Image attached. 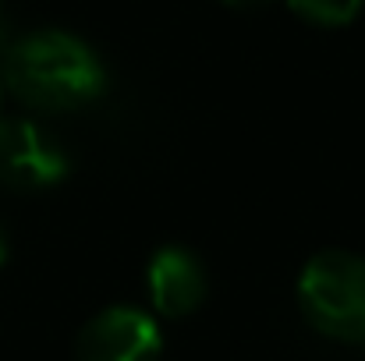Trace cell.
<instances>
[{
    "label": "cell",
    "instance_id": "cell-4",
    "mask_svg": "<svg viewBox=\"0 0 365 361\" xmlns=\"http://www.w3.org/2000/svg\"><path fill=\"white\" fill-rule=\"evenodd\" d=\"M68 174L64 149L25 117L0 120V181L18 192H39Z\"/></svg>",
    "mask_w": 365,
    "mask_h": 361
},
{
    "label": "cell",
    "instance_id": "cell-8",
    "mask_svg": "<svg viewBox=\"0 0 365 361\" xmlns=\"http://www.w3.org/2000/svg\"><path fill=\"white\" fill-rule=\"evenodd\" d=\"M4 258H7V238H4V231H0V266H4Z\"/></svg>",
    "mask_w": 365,
    "mask_h": 361
},
{
    "label": "cell",
    "instance_id": "cell-1",
    "mask_svg": "<svg viewBox=\"0 0 365 361\" xmlns=\"http://www.w3.org/2000/svg\"><path fill=\"white\" fill-rule=\"evenodd\" d=\"M4 78L11 93L36 110H75L107 89L96 50L61 28H39L11 43Z\"/></svg>",
    "mask_w": 365,
    "mask_h": 361
},
{
    "label": "cell",
    "instance_id": "cell-5",
    "mask_svg": "<svg viewBox=\"0 0 365 361\" xmlns=\"http://www.w3.org/2000/svg\"><path fill=\"white\" fill-rule=\"evenodd\" d=\"M145 283H149L153 308L167 319L192 315L206 298V269H202L199 255H192L181 244H167L149 258Z\"/></svg>",
    "mask_w": 365,
    "mask_h": 361
},
{
    "label": "cell",
    "instance_id": "cell-2",
    "mask_svg": "<svg viewBox=\"0 0 365 361\" xmlns=\"http://www.w3.org/2000/svg\"><path fill=\"white\" fill-rule=\"evenodd\" d=\"M298 305L305 319L334 340H365V258L344 248L312 255L298 276Z\"/></svg>",
    "mask_w": 365,
    "mask_h": 361
},
{
    "label": "cell",
    "instance_id": "cell-9",
    "mask_svg": "<svg viewBox=\"0 0 365 361\" xmlns=\"http://www.w3.org/2000/svg\"><path fill=\"white\" fill-rule=\"evenodd\" d=\"M0 36H4V7H0Z\"/></svg>",
    "mask_w": 365,
    "mask_h": 361
},
{
    "label": "cell",
    "instance_id": "cell-7",
    "mask_svg": "<svg viewBox=\"0 0 365 361\" xmlns=\"http://www.w3.org/2000/svg\"><path fill=\"white\" fill-rule=\"evenodd\" d=\"M231 11H262V7H269L273 0H224Z\"/></svg>",
    "mask_w": 365,
    "mask_h": 361
},
{
    "label": "cell",
    "instance_id": "cell-6",
    "mask_svg": "<svg viewBox=\"0 0 365 361\" xmlns=\"http://www.w3.org/2000/svg\"><path fill=\"white\" fill-rule=\"evenodd\" d=\"M298 18L312 21V25H323V28H337V25H348L359 18L365 0H284Z\"/></svg>",
    "mask_w": 365,
    "mask_h": 361
},
{
    "label": "cell",
    "instance_id": "cell-3",
    "mask_svg": "<svg viewBox=\"0 0 365 361\" xmlns=\"http://www.w3.org/2000/svg\"><path fill=\"white\" fill-rule=\"evenodd\" d=\"M160 351L163 337L156 319L131 305L93 315L75 340V361H156Z\"/></svg>",
    "mask_w": 365,
    "mask_h": 361
}]
</instances>
